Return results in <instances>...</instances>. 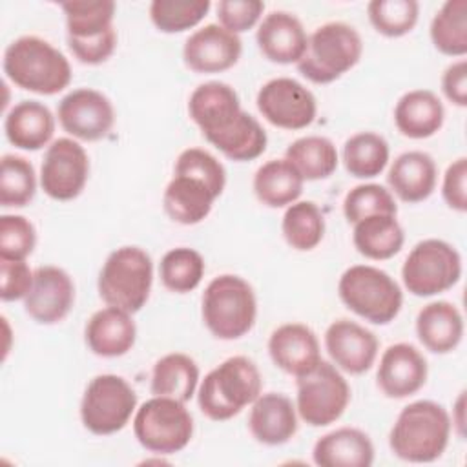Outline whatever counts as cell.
I'll use <instances>...</instances> for the list:
<instances>
[{"label": "cell", "mask_w": 467, "mask_h": 467, "mask_svg": "<svg viewBox=\"0 0 467 467\" xmlns=\"http://www.w3.org/2000/svg\"><path fill=\"white\" fill-rule=\"evenodd\" d=\"M451 431V416L443 405L418 400L398 414L389 434V447L400 460L429 463L445 452Z\"/></svg>", "instance_id": "obj_1"}, {"label": "cell", "mask_w": 467, "mask_h": 467, "mask_svg": "<svg viewBox=\"0 0 467 467\" xmlns=\"http://www.w3.org/2000/svg\"><path fill=\"white\" fill-rule=\"evenodd\" d=\"M2 66L15 86L38 95H57L71 82V66L64 53L33 35L13 40L4 51Z\"/></svg>", "instance_id": "obj_2"}, {"label": "cell", "mask_w": 467, "mask_h": 467, "mask_svg": "<svg viewBox=\"0 0 467 467\" xmlns=\"http://www.w3.org/2000/svg\"><path fill=\"white\" fill-rule=\"evenodd\" d=\"M263 378L246 356H232L212 368L197 392L201 412L213 421H226L252 405L261 394Z\"/></svg>", "instance_id": "obj_3"}, {"label": "cell", "mask_w": 467, "mask_h": 467, "mask_svg": "<svg viewBox=\"0 0 467 467\" xmlns=\"http://www.w3.org/2000/svg\"><path fill=\"white\" fill-rule=\"evenodd\" d=\"M257 317V299L252 285L235 274L213 277L202 294V321L224 341L248 334Z\"/></svg>", "instance_id": "obj_4"}, {"label": "cell", "mask_w": 467, "mask_h": 467, "mask_svg": "<svg viewBox=\"0 0 467 467\" xmlns=\"http://www.w3.org/2000/svg\"><path fill=\"white\" fill-rule=\"evenodd\" d=\"M359 33L345 22H327L308 36L297 62L299 73L314 84H330L350 71L361 58Z\"/></svg>", "instance_id": "obj_5"}, {"label": "cell", "mask_w": 467, "mask_h": 467, "mask_svg": "<svg viewBox=\"0 0 467 467\" xmlns=\"http://www.w3.org/2000/svg\"><path fill=\"white\" fill-rule=\"evenodd\" d=\"M153 263L146 250L139 246H120L113 250L99 274V296L108 306L139 312L151 292Z\"/></svg>", "instance_id": "obj_6"}, {"label": "cell", "mask_w": 467, "mask_h": 467, "mask_svg": "<svg viewBox=\"0 0 467 467\" xmlns=\"http://www.w3.org/2000/svg\"><path fill=\"white\" fill-rule=\"evenodd\" d=\"M343 305L374 325L390 323L401 310L403 292L385 270L370 265L347 268L337 283Z\"/></svg>", "instance_id": "obj_7"}, {"label": "cell", "mask_w": 467, "mask_h": 467, "mask_svg": "<svg viewBox=\"0 0 467 467\" xmlns=\"http://www.w3.org/2000/svg\"><path fill=\"white\" fill-rule=\"evenodd\" d=\"M133 434L153 454H175L190 443L193 418L182 401L153 396L135 410Z\"/></svg>", "instance_id": "obj_8"}, {"label": "cell", "mask_w": 467, "mask_h": 467, "mask_svg": "<svg viewBox=\"0 0 467 467\" xmlns=\"http://www.w3.org/2000/svg\"><path fill=\"white\" fill-rule=\"evenodd\" d=\"M462 277V257L443 239H423L409 252L401 279L416 297H431L452 288Z\"/></svg>", "instance_id": "obj_9"}, {"label": "cell", "mask_w": 467, "mask_h": 467, "mask_svg": "<svg viewBox=\"0 0 467 467\" xmlns=\"http://www.w3.org/2000/svg\"><path fill=\"white\" fill-rule=\"evenodd\" d=\"M137 410V394L133 387L117 374L95 376L80 401L82 425L97 434L108 436L122 431Z\"/></svg>", "instance_id": "obj_10"}, {"label": "cell", "mask_w": 467, "mask_h": 467, "mask_svg": "<svg viewBox=\"0 0 467 467\" xmlns=\"http://www.w3.org/2000/svg\"><path fill=\"white\" fill-rule=\"evenodd\" d=\"M350 387L339 368L319 361L310 372L297 378L296 409L310 427H325L339 420L348 407Z\"/></svg>", "instance_id": "obj_11"}, {"label": "cell", "mask_w": 467, "mask_h": 467, "mask_svg": "<svg viewBox=\"0 0 467 467\" xmlns=\"http://www.w3.org/2000/svg\"><path fill=\"white\" fill-rule=\"evenodd\" d=\"M255 102L265 120L281 130H303L314 122L317 113L314 93L290 77L263 84Z\"/></svg>", "instance_id": "obj_12"}, {"label": "cell", "mask_w": 467, "mask_h": 467, "mask_svg": "<svg viewBox=\"0 0 467 467\" xmlns=\"http://www.w3.org/2000/svg\"><path fill=\"white\" fill-rule=\"evenodd\" d=\"M89 159L86 150L73 139L53 140L40 166V186L55 201L78 197L88 182Z\"/></svg>", "instance_id": "obj_13"}, {"label": "cell", "mask_w": 467, "mask_h": 467, "mask_svg": "<svg viewBox=\"0 0 467 467\" xmlns=\"http://www.w3.org/2000/svg\"><path fill=\"white\" fill-rule=\"evenodd\" d=\"M62 130L80 140H100L115 124V109L111 100L91 88L69 91L57 108Z\"/></svg>", "instance_id": "obj_14"}, {"label": "cell", "mask_w": 467, "mask_h": 467, "mask_svg": "<svg viewBox=\"0 0 467 467\" xmlns=\"http://www.w3.org/2000/svg\"><path fill=\"white\" fill-rule=\"evenodd\" d=\"M75 303V285L69 274L53 265L38 266L33 285L24 297V310L40 325L62 321Z\"/></svg>", "instance_id": "obj_15"}, {"label": "cell", "mask_w": 467, "mask_h": 467, "mask_svg": "<svg viewBox=\"0 0 467 467\" xmlns=\"http://www.w3.org/2000/svg\"><path fill=\"white\" fill-rule=\"evenodd\" d=\"M325 348L339 370L363 374L374 365L379 341L372 330L341 317L332 321L325 330Z\"/></svg>", "instance_id": "obj_16"}, {"label": "cell", "mask_w": 467, "mask_h": 467, "mask_svg": "<svg viewBox=\"0 0 467 467\" xmlns=\"http://www.w3.org/2000/svg\"><path fill=\"white\" fill-rule=\"evenodd\" d=\"M241 51L239 35L230 33L219 24H206L186 38L182 58L195 73H221L237 64Z\"/></svg>", "instance_id": "obj_17"}, {"label": "cell", "mask_w": 467, "mask_h": 467, "mask_svg": "<svg viewBox=\"0 0 467 467\" xmlns=\"http://www.w3.org/2000/svg\"><path fill=\"white\" fill-rule=\"evenodd\" d=\"M425 356L410 343H394L379 358L376 379L387 398L403 400L416 394L427 381Z\"/></svg>", "instance_id": "obj_18"}, {"label": "cell", "mask_w": 467, "mask_h": 467, "mask_svg": "<svg viewBox=\"0 0 467 467\" xmlns=\"http://www.w3.org/2000/svg\"><path fill=\"white\" fill-rule=\"evenodd\" d=\"M188 113L208 140L228 130L239 119L243 108L237 91L230 84L210 80L192 91Z\"/></svg>", "instance_id": "obj_19"}, {"label": "cell", "mask_w": 467, "mask_h": 467, "mask_svg": "<svg viewBox=\"0 0 467 467\" xmlns=\"http://www.w3.org/2000/svg\"><path fill=\"white\" fill-rule=\"evenodd\" d=\"M268 354L275 367L290 376H303L321 361L316 332L303 323H285L268 337Z\"/></svg>", "instance_id": "obj_20"}, {"label": "cell", "mask_w": 467, "mask_h": 467, "mask_svg": "<svg viewBox=\"0 0 467 467\" xmlns=\"http://www.w3.org/2000/svg\"><path fill=\"white\" fill-rule=\"evenodd\" d=\"M257 47L275 64H297L306 49L308 35L299 18L288 11L268 13L255 33Z\"/></svg>", "instance_id": "obj_21"}, {"label": "cell", "mask_w": 467, "mask_h": 467, "mask_svg": "<svg viewBox=\"0 0 467 467\" xmlns=\"http://www.w3.org/2000/svg\"><path fill=\"white\" fill-rule=\"evenodd\" d=\"M248 429L263 445H283L297 432V409L281 392H261L252 403Z\"/></svg>", "instance_id": "obj_22"}, {"label": "cell", "mask_w": 467, "mask_h": 467, "mask_svg": "<svg viewBox=\"0 0 467 467\" xmlns=\"http://www.w3.org/2000/svg\"><path fill=\"white\" fill-rule=\"evenodd\" d=\"M86 345L100 358H119L128 354L137 339V327L130 312L106 306L97 310L86 323Z\"/></svg>", "instance_id": "obj_23"}, {"label": "cell", "mask_w": 467, "mask_h": 467, "mask_svg": "<svg viewBox=\"0 0 467 467\" xmlns=\"http://www.w3.org/2000/svg\"><path fill=\"white\" fill-rule=\"evenodd\" d=\"M438 168L434 159L420 150L398 155L387 173V184L405 202H421L436 188Z\"/></svg>", "instance_id": "obj_24"}, {"label": "cell", "mask_w": 467, "mask_h": 467, "mask_svg": "<svg viewBox=\"0 0 467 467\" xmlns=\"http://www.w3.org/2000/svg\"><path fill=\"white\" fill-rule=\"evenodd\" d=\"M312 458L319 467H370L374 445L363 431L339 427L323 434L314 443Z\"/></svg>", "instance_id": "obj_25"}, {"label": "cell", "mask_w": 467, "mask_h": 467, "mask_svg": "<svg viewBox=\"0 0 467 467\" xmlns=\"http://www.w3.org/2000/svg\"><path fill=\"white\" fill-rule=\"evenodd\" d=\"M4 131L15 148L36 151L47 146L53 139L55 117L46 104L38 100H22L7 111Z\"/></svg>", "instance_id": "obj_26"}, {"label": "cell", "mask_w": 467, "mask_h": 467, "mask_svg": "<svg viewBox=\"0 0 467 467\" xmlns=\"http://www.w3.org/2000/svg\"><path fill=\"white\" fill-rule=\"evenodd\" d=\"M445 109L431 89H412L400 97L394 108V124L409 139H429L443 126Z\"/></svg>", "instance_id": "obj_27"}, {"label": "cell", "mask_w": 467, "mask_h": 467, "mask_svg": "<svg viewBox=\"0 0 467 467\" xmlns=\"http://www.w3.org/2000/svg\"><path fill=\"white\" fill-rule=\"evenodd\" d=\"M416 336L434 354L452 352L463 337L462 312L449 301L425 305L416 317Z\"/></svg>", "instance_id": "obj_28"}, {"label": "cell", "mask_w": 467, "mask_h": 467, "mask_svg": "<svg viewBox=\"0 0 467 467\" xmlns=\"http://www.w3.org/2000/svg\"><path fill=\"white\" fill-rule=\"evenodd\" d=\"M217 195L199 179L173 173V179L168 182L162 206L166 215L179 224H197L204 221L213 206Z\"/></svg>", "instance_id": "obj_29"}, {"label": "cell", "mask_w": 467, "mask_h": 467, "mask_svg": "<svg viewBox=\"0 0 467 467\" xmlns=\"http://www.w3.org/2000/svg\"><path fill=\"white\" fill-rule=\"evenodd\" d=\"M303 177L286 159H272L257 168L254 193L268 208H285L296 202L303 192Z\"/></svg>", "instance_id": "obj_30"}, {"label": "cell", "mask_w": 467, "mask_h": 467, "mask_svg": "<svg viewBox=\"0 0 467 467\" xmlns=\"http://www.w3.org/2000/svg\"><path fill=\"white\" fill-rule=\"evenodd\" d=\"M352 241L356 250L367 259L383 261L401 250L405 234L396 215H368L354 224Z\"/></svg>", "instance_id": "obj_31"}, {"label": "cell", "mask_w": 467, "mask_h": 467, "mask_svg": "<svg viewBox=\"0 0 467 467\" xmlns=\"http://www.w3.org/2000/svg\"><path fill=\"white\" fill-rule=\"evenodd\" d=\"M197 383L199 367L193 358L182 352H171L153 365L150 390L153 396H166L186 403L195 394Z\"/></svg>", "instance_id": "obj_32"}, {"label": "cell", "mask_w": 467, "mask_h": 467, "mask_svg": "<svg viewBox=\"0 0 467 467\" xmlns=\"http://www.w3.org/2000/svg\"><path fill=\"white\" fill-rule=\"evenodd\" d=\"M285 159L294 164L303 181H319L330 177L339 162L334 142L321 135L296 139L285 151Z\"/></svg>", "instance_id": "obj_33"}, {"label": "cell", "mask_w": 467, "mask_h": 467, "mask_svg": "<svg viewBox=\"0 0 467 467\" xmlns=\"http://www.w3.org/2000/svg\"><path fill=\"white\" fill-rule=\"evenodd\" d=\"M208 142L215 146L224 157L244 162L263 155L268 139L259 120L243 109L239 119L228 130L208 139Z\"/></svg>", "instance_id": "obj_34"}, {"label": "cell", "mask_w": 467, "mask_h": 467, "mask_svg": "<svg viewBox=\"0 0 467 467\" xmlns=\"http://www.w3.org/2000/svg\"><path fill=\"white\" fill-rule=\"evenodd\" d=\"M389 142L374 131H359L343 144L345 170L358 179L378 177L389 164Z\"/></svg>", "instance_id": "obj_35"}, {"label": "cell", "mask_w": 467, "mask_h": 467, "mask_svg": "<svg viewBox=\"0 0 467 467\" xmlns=\"http://www.w3.org/2000/svg\"><path fill=\"white\" fill-rule=\"evenodd\" d=\"M281 232L288 246L294 250H314L325 235L323 212L314 201H296L285 210Z\"/></svg>", "instance_id": "obj_36"}, {"label": "cell", "mask_w": 467, "mask_h": 467, "mask_svg": "<svg viewBox=\"0 0 467 467\" xmlns=\"http://www.w3.org/2000/svg\"><path fill=\"white\" fill-rule=\"evenodd\" d=\"M67 38L84 40L113 29L115 2L111 0H73L64 2Z\"/></svg>", "instance_id": "obj_37"}, {"label": "cell", "mask_w": 467, "mask_h": 467, "mask_svg": "<svg viewBox=\"0 0 467 467\" xmlns=\"http://www.w3.org/2000/svg\"><path fill=\"white\" fill-rule=\"evenodd\" d=\"M431 40L447 57L467 53V0H447L431 22Z\"/></svg>", "instance_id": "obj_38"}, {"label": "cell", "mask_w": 467, "mask_h": 467, "mask_svg": "<svg viewBox=\"0 0 467 467\" xmlns=\"http://www.w3.org/2000/svg\"><path fill=\"white\" fill-rule=\"evenodd\" d=\"M204 270L206 265L202 255L188 246L168 250L159 265L162 285L175 294H186L195 290L202 281Z\"/></svg>", "instance_id": "obj_39"}, {"label": "cell", "mask_w": 467, "mask_h": 467, "mask_svg": "<svg viewBox=\"0 0 467 467\" xmlns=\"http://www.w3.org/2000/svg\"><path fill=\"white\" fill-rule=\"evenodd\" d=\"M36 192V173L33 164L20 155H4L0 171V204L4 208H22L29 204Z\"/></svg>", "instance_id": "obj_40"}, {"label": "cell", "mask_w": 467, "mask_h": 467, "mask_svg": "<svg viewBox=\"0 0 467 467\" xmlns=\"http://www.w3.org/2000/svg\"><path fill=\"white\" fill-rule=\"evenodd\" d=\"M372 27L389 38L410 33L418 22L420 5L416 0H372L367 5Z\"/></svg>", "instance_id": "obj_41"}, {"label": "cell", "mask_w": 467, "mask_h": 467, "mask_svg": "<svg viewBox=\"0 0 467 467\" xmlns=\"http://www.w3.org/2000/svg\"><path fill=\"white\" fill-rule=\"evenodd\" d=\"M208 9L210 0H153L150 18L162 33H181L195 27Z\"/></svg>", "instance_id": "obj_42"}, {"label": "cell", "mask_w": 467, "mask_h": 467, "mask_svg": "<svg viewBox=\"0 0 467 467\" xmlns=\"http://www.w3.org/2000/svg\"><path fill=\"white\" fill-rule=\"evenodd\" d=\"M345 219L352 224L368 215H396L398 204L390 193L381 184L368 182L354 186L343 201Z\"/></svg>", "instance_id": "obj_43"}, {"label": "cell", "mask_w": 467, "mask_h": 467, "mask_svg": "<svg viewBox=\"0 0 467 467\" xmlns=\"http://www.w3.org/2000/svg\"><path fill=\"white\" fill-rule=\"evenodd\" d=\"M173 173H182L202 181L217 197L226 186L224 166L210 151L202 148H186L175 161Z\"/></svg>", "instance_id": "obj_44"}, {"label": "cell", "mask_w": 467, "mask_h": 467, "mask_svg": "<svg viewBox=\"0 0 467 467\" xmlns=\"http://www.w3.org/2000/svg\"><path fill=\"white\" fill-rule=\"evenodd\" d=\"M36 244V230L24 215L0 217V259L26 261Z\"/></svg>", "instance_id": "obj_45"}, {"label": "cell", "mask_w": 467, "mask_h": 467, "mask_svg": "<svg viewBox=\"0 0 467 467\" xmlns=\"http://www.w3.org/2000/svg\"><path fill=\"white\" fill-rule=\"evenodd\" d=\"M265 2L261 0H221L217 4L219 26L230 33H244L252 29L263 16Z\"/></svg>", "instance_id": "obj_46"}, {"label": "cell", "mask_w": 467, "mask_h": 467, "mask_svg": "<svg viewBox=\"0 0 467 467\" xmlns=\"http://www.w3.org/2000/svg\"><path fill=\"white\" fill-rule=\"evenodd\" d=\"M33 274L26 261L0 259V297L2 301L24 299L33 285Z\"/></svg>", "instance_id": "obj_47"}, {"label": "cell", "mask_w": 467, "mask_h": 467, "mask_svg": "<svg viewBox=\"0 0 467 467\" xmlns=\"http://www.w3.org/2000/svg\"><path fill=\"white\" fill-rule=\"evenodd\" d=\"M67 46L78 62L88 66H97L106 62L113 55L117 47V33L113 27L93 38H84V40L67 38Z\"/></svg>", "instance_id": "obj_48"}, {"label": "cell", "mask_w": 467, "mask_h": 467, "mask_svg": "<svg viewBox=\"0 0 467 467\" xmlns=\"http://www.w3.org/2000/svg\"><path fill=\"white\" fill-rule=\"evenodd\" d=\"M441 195L449 208L456 212L467 210V159L460 157L452 161L443 175Z\"/></svg>", "instance_id": "obj_49"}, {"label": "cell", "mask_w": 467, "mask_h": 467, "mask_svg": "<svg viewBox=\"0 0 467 467\" xmlns=\"http://www.w3.org/2000/svg\"><path fill=\"white\" fill-rule=\"evenodd\" d=\"M441 91L452 104L467 106V62H452L441 75Z\"/></svg>", "instance_id": "obj_50"}, {"label": "cell", "mask_w": 467, "mask_h": 467, "mask_svg": "<svg viewBox=\"0 0 467 467\" xmlns=\"http://www.w3.org/2000/svg\"><path fill=\"white\" fill-rule=\"evenodd\" d=\"M451 423L456 427V431H458L460 436L465 434V390L460 392V396H458V400H456V403H454Z\"/></svg>", "instance_id": "obj_51"}]
</instances>
